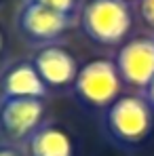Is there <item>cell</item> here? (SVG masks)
<instances>
[{
    "instance_id": "6da1fadb",
    "label": "cell",
    "mask_w": 154,
    "mask_h": 156,
    "mask_svg": "<svg viewBox=\"0 0 154 156\" xmlns=\"http://www.w3.org/2000/svg\"><path fill=\"white\" fill-rule=\"evenodd\" d=\"M133 15L127 0H87L80 11L82 32L97 44L114 47L127 38Z\"/></svg>"
},
{
    "instance_id": "7a4b0ae2",
    "label": "cell",
    "mask_w": 154,
    "mask_h": 156,
    "mask_svg": "<svg viewBox=\"0 0 154 156\" xmlns=\"http://www.w3.org/2000/svg\"><path fill=\"white\" fill-rule=\"evenodd\" d=\"M154 125L152 105L144 97L123 95L106 112V129L120 144H139L144 141Z\"/></svg>"
},
{
    "instance_id": "3957f363",
    "label": "cell",
    "mask_w": 154,
    "mask_h": 156,
    "mask_svg": "<svg viewBox=\"0 0 154 156\" xmlns=\"http://www.w3.org/2000/svg\"><path fill=\"white\" fill-rule=\"evenodd\" d=\"M74 95L82 104L93 108H110L123 89V78L116 70V63L110 59H93L78 68L76 80L72 84Z\"/></svg>"
},
{
    "instance_id": "277c9868",
    "label": "cell",
    "mask_w": 154,
    "mask_h": 156,
    "mask_svg": "<svg viewBox=\"0 0 154 156\" xmlns=\"http://www.w3.org/2000/svg\"><path fill=\"white\" fill-rule=\"evenodd\" d=\"M45 125V101L27 97L0 99V135L9 144L27 141L30 135Z\"/></svg>"
},
{
    "instance_id": "5b68a950",
    "label": "cell",
    "mask_w": 154,
    "mask_h": 156,
    "mask_svg": "<svg viewBox=\"0 0 154 156\" xmlns=\"http://www.w3.org/2000/svg\"><path fill=\"white\" fill-rule=\"evenodd\" d=\"M72 21V15H63L34 0H26L17 15V30L32 42H53L70 30Z\"/></svg>"
},
{
    "instance_id": "8992f818",
    "label": "cell",
    "mask_w": 154,
    "mask_h": 156,
    "mask_svg": "<svg viewBox=\"0 0 154 156\" xmlns=\"http://www.w3.org/2000/svg\"><path fill=\"white\" fill-rule=\"evenodd\" d=\"M114 63L125 84L146 89L154 78V38H133L125 42Z\"/></svg>"
},
{
    "instance_id": "52a82bcc",
    "label": "cell",
    "mask_w": 154,
    "mask_h": 156,
    "mask_svg": "<svg viewBox=\"0 0 154 156\" xmlns=\"http://www.w3.org/2000/svg\"><path fill=\"white\" fill-rule=\"evenodd\" d=\"M36 72L40 74L42 82L51 89H63L72 87L78 74V63L74 55L63 47H42L32 59Z\"/></svg>"
},
{
    "instance_id": "ba28073f",
    "label": "cell",
    "mask_w": 154,
    "mask_h": 156,
    "mask_svg": "<svg viewBox=\"0 0 154 156\" xmlns=\"http://www.w3.org/2000/svg\"><path fill=\"white\" fill-rule=\"evenodd\" d=\"M2 97H27V99H45L49 87L42 82L32 61H19L11 66L0 80Z\"/></svg>"
},
{
    "instance_id": "9c48e42d",
    "label": "cell",
    "mask_w": 154,
    "mask_h": 156,
    "mask_svg": "<svg viewBox=\"0 0 154 156\" xmlns=\"http://www.w3.org/2000/svg\"><path fill=\"white\" fill-rule=\"evenodd\" d=\"M30 156H74V141L70 133L57 125H42L27 139Z\"/></svg>"
},
{
    "instance_id": "30bf717a",
    "label": "cell",
    "mask_w": 154,
    "mask_h": 156,
    "mask_svg": "<svg viewBox=\"0 0 154 156\" xmlns=\"http://www.w3.org/2000/svg\"><path fill=\"white\" fill-rule=\"evenodd\" d=\"M51 11H57V13H63V15H72L74 17V11H76V0H34Z\"/></svg>"
},
{
    "instance_id": "8fae6325",
    "label": "cell",
    "mask_w": 154,
    "mask_h": 156,
    "mask_svg": "<svg viewBox=\"0 0 154 156\" xmlns=\"http://www.w3.org/2000/svg\"><path fill=\"white\" fill-rule=\"evenodd\" d=\"M139 15L150 27H154V0H139Z\"/></svg>"
},
{
    "instance_id": "7c38bea8",
    "label": "cell",
    "mask_w": 154,
    "mask_h": 156,
    "mask_svg": "<svg viewBox=\"0 0 154 156\" xmlns=\"http://www.w3.org/2000/svg\"><path fill=\"white\" fill-rule=\"evenodd\" d=\"M0 156H23L19 152V148L11 146V144H0Z\"/></svg>"
},
{
    "instance_id": "4fadbf2b",
    "label": "cell",
    "mask_w": 154,
    "mask_h": 156,
    "mask_svg": "<svg viewBox=\"0 0 154 156\" xmlns=\"http://www.w3.org/2000/svg\"><path fill=\"white\" fill-rule=\"evenodd\" d=\"M144 99L152 105V110H154V78H152V82H150V84L144 89Z\"/></svg>"
},
{
    "instance_id": "5bb4252c",
    "label": "cell",
    "mask_w": 154,
    "mask_h": 156,
    "mask_svg": "<svg viewBox=\"0 0 154 156\" xmlns=\"http://www.w3.org/2000/svg\"><path fill=\"white\" fill-rule=\"evenodd\" d=\"M2 47H4V36H2V30H0V51H2Z\"/></svg>"
},
{
    "instance_id": "9a60e30c",
    "label": "cell",
    "mask_w": 154,
    "mask_h": 156,
    "mask_svg": "<svg viewBox=\"0 0 154 156\" xmlns=\"http://www.w3.org/2000/svg\"><path fill=\"white\" fill-rule=\"evenodd\" d=\"M2 2H4V0H0V4H2Z\"/></svg>"
},
{
    "instance_id": "2e32d148",
    "label": "cell",
    "mask_w": 154,
    "mask_h": 156,
    "mask_svg": "<svg viewBox=\"0 0 154 156\" xmlns=\"http://www.w3.org/2000/svg\"><path fill=\"white\" fill-rule=\"evenodd\" d=\"M127 2H129V0H127Z\"/></svg>"
}]
</instances>
